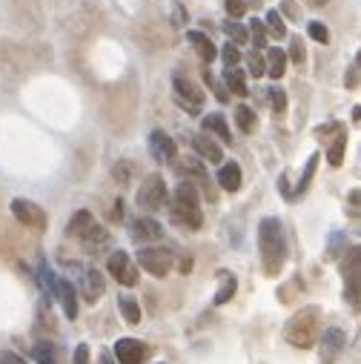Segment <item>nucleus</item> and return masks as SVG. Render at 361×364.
Wrapping results in <instances>:
<instances>
[{
    "instance_id": "c85d7f7f",
    "label": "nucleus",
    "mask_w": 361,
    "mask_h": 364,
    "mask_svg": "<svg viewBox=\"0 0 361 364\" xmlns=\"http://www.w3.org/2000/svg\"><path fill=\"white\" fill-rule=\"evenodd\" d=\"M264 26H267V32L272 35V38H287V26H284V21H281V15L278 12H270L267 15V21H264Z\"/></svg>"
},
{
    "instance_id": "c03bdc74",
    "label": "nucleus",
    "mask_w": 361,
    "mask_h": 364,
    "mask_svg": "<svg viewBox=\"0 0 361 364\" xmlns=\"http://www.w3.org/2000/svg\"><path fill=\"white\" fill-rule=\"evenodd\" d=\"M121 209H123V204L118 201V204H115V212H109V218H112V221H121Z\"/></svg>"
},
{
    "instance_id": "1a4fd4ad",
    "label": "nucleus",
    "mask_w": 361,
    "mask_h": 364,
    "mask_svg": "<svg viewBox=\"0 0 361 364\" xmlns=\"http://www.w3.org/2000/svg\"><path fill=\"white\" fill-rule=\"evenodd\" d=\"M12 212H15V218L21 224H26L32 230H46V212L38 204H32L26 198H15L12 201Z\"/></svg>"
},
{
    "instance_id": "6e6552de",
    "label": "nucleus",
    "mask_w": 361,
    "mask_h": 364,
    "mask_svg": "<svg viewBox=\"0 0 361 364\" xmlns=\"http://www.w3.org/2000/svg\"><path fill=\"white\" fill-rule=\"evenodd\" d=\"M106 267H109V272H112V278H115L118 284H123V287H135V284H138V267H135V261H132L123 250H115V253L109 255Z\"/></svg>"
},
{
    "instance_id": "2eb2a0df",
    "label": "nucleus",
    "mask_w": 361,
    "mask_h": 364,
    "mask_svg": "<svg viewBox=\"0 0 361 364\" xmlns=\"http://www.w3.org/2000/svg\"><path fill=\"white\" fill-rule=\"evenodd\" d=\"M192 150H195L204 161H209V164H221V161H224L221 147H218V143H215L209 135H192Z\"/></svg>"
},
{
    "instance_id": "4468645a",
    "label": "nucleus",
    "mask_w": 361,
    "mask_h": 364,
    "mask_svg": "<svg viewBox=\"0 0 361 364\" xmlns=\"http://www.w3.org/2000/svg\"><path fill=\"white\" fill-rule=\"evenodd\" d=\"M55 296L66 313V319H78V293H75V287H72L66 278H57V289H55Z\"/></svg>"
},
{
    "instance_id": "79ce46f5",
    "label": "nucleus",
    "mask_w": 361,
    "mask_h": 364,
    "mask_svg": "<svg viewBox=\"0 0 361 364\" xmlns=\"http://www.w3.org/2000/svg\"><path fill=\"white\" fill-rule=\"evenodd\" d=\"M0 364H29V361H23L18 353H0Z\"/></svg>"
},
{
    "instance_id": "423d86ee",
    "label": "nucleus",
    "mask_w": 361,
    "mask_h": 364,
    "mask_svg": "<svg viewBox=\"0 0 361 364\" xmlns=\"http://www.w3.org/2000/svg\"><path fill=\"white\" fill-rule=\"evenodd\" d=\"M135 258H138L140 270H147L155 278H164L172 270V253L164 250V247H143V250H138Z\"/></svg>"
},
{
    "instance_id": "9b49d317",
    "label": "nucleus",
    "mask_w": 361,
    "mask_h": 364,
    "mask_svg": "<svg viewBox=\"0 0 361 364\" xmlns=\"http://www.w3.org/2000/svg\"><path fill=\"white\" fill-rule=\"evenodd\" d=\"M150 155L158 161V164H172L178 158V147H175V140L164 132V129H155L150 135Z\"/></svg>"
},
{
    "instance_id": "39448f33",
    "label": "nucleus",
    "mask_w": 361,
    "mask_h": 364,
    "mask_svg": "<svg viewBox=\"0 0 361 364\" xmlns=\"http://www.w3.org/2000/svg\"><path fill=\"white\" fill-rule=\"evenodd\" d=\"M138 204L143 209H150V212H155L167 204V181L158 172H150L147 178H143V184L138 189Z\"/></svg>"
},
{
    "instance_id": "37998d69",
    "label": "nucleus",
    "mask_w": 361,
    "mask_h": 364,
    "mask_svg": "<svg viewBox=\"0 0 361 364\" xmlns=\"http://www.w3.org/2000/svg\"><path fill=\"white\" fill-rule=\"evenodd\" d=\"M281 6H284V15H287V18H299V9L293 6V0H284Z\"/></svg>"
},
{
    "instance_id": "7c9ffc66",
    "label": "nucleus",
    "mask_w": 361,
    "mask_h": 364,
    "mask_svg": "<svg viewBox=\"0 0 361 364\" xmlns=\"http://www.w3.org/2000/svg\"><path fill=\"white\" fill-rule=\"evenodd\" d=\"M247 63H250V75L252 78H264L267 75V57H261V52H250Z\"/></svg>"
},
{
    "instance_id": "393cba45",
    "label": "nucleus",
    "mask_w": 361,
    "mask_h": 364,
    "mask_svg": "<svg viewBox=\"0 0 361 364\" xmlns=\"http://www.w3.org/2000/svg\"><path fill=\"white\" fill-rule=\"evenodd\" d=\"M235 123H238V129H241L244 135H250V132H255L258 118H255V112H252L247 104H241V106L235 109Z\"/></svg>"
},
{
    "instance_id": "412c9836",
    "label": "nucleus",
    "mask_w": 361,
    "mask_h": 364,
    "mask_svg": "<svg viewBox=\"0 0 361 364\" xmlns=\"http://www.w3.org/2000/svg\"><path fill=\"white\" fill-rule=\"evenodd\" d=\"M32 358L38 364H60V350L52 344V341H38L32 347Z\"/></svg>"
},
{
    "instance_id": "b1692460",
    "label": "nucleus",
    "mask_w": 361,
    "mask_h": 364,
    "mask_svg": "<svg viewBox=\"0 0 361 364\" xmlns=\"http://www.w3.org/2000/svg\"><path fill=\"white\" fill-rule=\"evenodd\" d=\"M344 143H347V135H344V129H338L335 138L330 140V153H327L330 167H341V161H344Z\"/></svg>"
},
{
    "instance_id": "aec40b11",
    "label": "nucleus",
    "mask_w": 361,
    "mask_h": 364,
    "mask_svg": "<svg viewBox=\"0 0 361 364\" xmlns=\"http://www.w3.org/2000/svg\"><path fill=\"white\" fill-rule=\"evenodd\" d=\"M284 69H287V55H284V49L272 46L267 52V75L272 81H278V78H284Z\"/></svg>"
},
{
    "instance_id": "5701e85b",
    "label": "nucleus",
    "mask_w": 361,
    "mask_h": 364,
    "mask_svg": "<svg viewBox=\"0 0 361 364\" xmlns=\"http://www.w3.org/2000/svg\"><path fill=\"white\" fill-rule=\"evenodd\" d=\"M341 347H344V333H341L338 327H330V330L324 333V338H321V350H324V355L333 358Z\"/></svg>"
},
{
    "instance_id": "ea45409f",
    "label": "nucleus",
    "mask_w": 361,
    "mask_h": 364,
    "mask_svg": "<svg viewBox=\"0 0 361 364\" xmlns=\"http://www.w3.org/2000/svg\"><path fill=\"white\" fill-rule=\"evenodd\" d=\"M72 364H89V344H78V347H75Z\"/></svg>"
},
{
    "instance_id": "bb28decb",
    "label": "nucleus",
    "mask_w": 361,
    "mask_h": 364,
    "mask_svg": "<svg viewBox=\"0 0 361 364\" xmlns=\"http://www.w3.org/2000/svg\"><path fill=\"white\" fill-rule=\"evenodd\" d=\"M224 32H227V38H230L235 46L250 43V29H247L244 23H238V21H227V23H224Z\"/></svg>"
},
{
    "instance_id": "a18cd8bd",
    "label": "nucleus",
    "mask_w": 361,
    "mask_h": 364,
    "mask_svg": "<svg viewBox=\"0 0 361 364\" xmlns=\"http://www.w3.org/2000/svg\"><path fill=\"white\" fill-rule=\"evenodd\" d=\"M172 21H175V23H184V21H187V12H184V9H175Z\"/></svg>"
},
{
    "instance_id": "f257e3e1",
    "label": "nucleus",
    "mask_w": 361,
    "mask_h": 364,
    "mask_svg": "<svg viewBox=\"0 0 361 364\" xmlns=\"http://www.w3.org/2000/svg\"><path fill=\"white\" fill-rule=\"evenodd\" d=\"M258 253L267 275H278L287 261V238L278 218H261L258 224Z\"/></svg>"
},
{
    "instance_id": "473e14b6",
    "label": "nucleus",
    "mask_w": 361,
    "mask_h": 364,
    "mask_svg": "<svg viewBox=\"0 0 361 364\" xmlns=\"http://www.w3.org/2000/svg\"><path fill=\"white\" fill-rule=\"evenodd\" d=\"M233 296H235V278H233V275H227V281L221 284V289L215 293V304L221 307V304H227Z\"/></svg>"
},
{
    "instance_id": "7ed1b4c3",
    "label": "nucleus",
    "mask_w": 361,
    "mask_h": 364,
    "mask_svg": "<svg viewBox=\"0 0 361 364\" xmlns=\"http://www.w3.org/2000/svg\"><path fill=\"white\" fill-rule=\"evenodd\" d=\"M284 338L299 350H310L318 338V310L316 307L299 310L290 321L284 324Z\"/></svg>"
},
{
    "instance_id": "72a5a7b5",
    "label": "nucleus",
    "mask_w": 361,
    "mask_h": 364,
    "mask_svg": "<svg viewBox=\"0 0 361 364\" xmlns=\"http://www.w3.org/2000/svg\"><path fill=\"white\" fill-rule=\"evenodd\" d=\"M267 98H270V109H272L275 115H281V112L287 109V95H284V89L272 87V89L267 92Z\"/></svg>"
},
{
    "instance_id": "de8ad7c7",
    "label": "nucleus",
    "mask_w": 361,
    "mask_h": 364,
    "mask_svg": "<svg viewBox=\"0 0 361 364\" xmlns=\"http://www.w3.org/2000/svg\"><path fill=\"white\" fill-rule=\"evenodd\" d=\"M310 4H313V6H324V4H327V0H310Z\"/></svg>"
},
{
    "instance_id": "f704fd0d",
    "label": "nucleus",
    "mask_w": 361,
    "mask_h": 364,
    "mask_svg": "<svg viewBox=\"0 0 361 364\" xmlns=\"http://www.w3.org/2000/svg\"><path fill=\"white\" fill-rule=\"evenodd\" d=\"M316 167H318V153H316V155H310V161H307V170H304V175H301V181H299V187H296V195H301V192L310 187V178H313Z\"/></svg>"
},
{
    "instance_id": "0eeeda50",
    "label": "nucleus",
    "mask_w": 361,
    "mask_h": 364,
    "mask_svg": "<svg viewBox=\"0 0 361 364\" xmlns=\"http://www.w3.org/2000/svg\"><path fill=\"white\" fill-rule=\"evenodd\" d=\"M341 278L350 296H361V244L347 250V255L341 258Z\"/></svg>"
},
{
    "instance_id": "e433bc0d",
    "label": "nucleus",
    "mask_w": 361,
    "mask_h": 364,
    "mask_svg": "<svg viewBox=\"0 0 361 364\" xmlns=\"http://www.w3.org/2000/svg\"><path fill=\"white\" fill-rule=\"evenodd\" d=\"M224 9H227V15H230L233 21H238V18H244V12H247V0H224Z\"/></svg>"
},
{
    "instance_id": "4be33fe9",
    "label": "nucleus",
    "mask_w": 361,
    "mask_h": 364,
    "mask_svg": "<svg viewBox=\"0 0 361 364\" xmlns=\"http://www.w3.org/2000/svg\"><path fill=\"white\" fill-rule=\"evenodd\" d=\"M224 84L238 98H247V75H244L241 69H224Z\"/></svg>"
},
{
    "instance_id": "cd10ccee",
    "label": "nucleus",
    "mask_w": 361,
    "mask_h": 364,
    "mask_svg": "<svg viewBox=\"0 0 361 364\" xmlns=\"http://www.w3.org/2000/svg\"><path fill=\"white\" fill-rule=\"evenodd\" d=\"M184 172H187V175H192V178H195V181H198V184H201L204 189L209 187V178H206V170H204V164H201L198 158H187V161H184Z\"/></svg>"
},
{
    "instance_id": "a878e982",
    "label": "nucleus",
    "mask_w": 361,
    "mask_h": 364,
    "mask_svg": "<svg viewBox=\"0 0 361 364\" xmlns=\"http://www.w3.org/2000/svg\"><path fill=\"white\" fill-rule=\"evenodd\" d=\"M118 307H121V316H123L126 324H138L140 321V307H138V302L132 296H121L118 299Z\"/></svg>"
},
{
    "instance_id": "49530a36",
    "label": "nucleus",
    "mask_w": 361,
    "mask_h": 364,
    "mask_svg": "<svg viewBox=\"0 0 361 364\" xmlns=\"http://www.w3.org/2000/svg\"><path fill=\"white\" fill-rule=\"evenodd\" d=\"M101 364H112V358H109V353H104V355H101Z\"/></svg>"
},
{
    "instance_id": "2f4dec72",
    "label": "nucleus",
    "mask_w": 361,
    "mask_h": 364,
    "mask_svg": "<svg viewBox=\"0 0 361 364\" xmlns=\"http://www.w3.org/2000/svg\"><path fill=\"white\" fill-rule=\"evenodd\" d=\"M250 38H252L255 49H264L267 46V26L261 21H250Z\"/></svg>"
},
{
    "instance_id": "6ab92c4d",
    "label": "nucleus",
    "mask_w": 361,
    "mask_h": 364,
    "mask_svg": "<svg viewBox=\"0 0 361 364\" xmlns=\"http://www.w3.org/2000/svg\"><path fill=\"white\" fill-rule=\"evenodd\" d=\"M187 40L195 46V52L204 57V63H209V60L218 57V49H215V43H212L206 35H201V32H187Z\"/></svg>"
},
{
    "instance_id": "dca6fc26",
    "label": "nucleus",
    "mask_w": 361,
    "mask_h": 364,
    "mask_svg": "<svg viewBox=\"0 0 361 364\" xmlns=\"http://www.w3.org/2000/svg\"><path fill=\"white\" fill-rule=\"evenodd\" d=\"M92 230H95V218H92V212H89V209H78L75 215H72V221L66 224V236L81 238V241H84Z\"/></svg>"
},
{
    "instance_id": "f8f14e48",
    "label": "nucleus",
    "mask_w": 361,
    "mask_h": 364,
    "mask_svg": "<svg viewBox=\"0 0 361 364\" xmlns=\"http://www.w3.org/2000/svg\"><path fill=\"white\" fill-rule=\"evenodd\" d=\"M129 236L135 244H147V241H158L164 236L161 224L155 221V218H135V221L129 224Z\"/></svg>"
},
{
    "instance_id": "09e8293b",
    "label": "nucleus",
    "mask_w": 361,
    "mask_h": 364,
    "mask_svg": "<svg viewBox=\"0 0 361 364\" xmlns=\"http://www.w3.org/2000/svg\"><path fill=\"white\" fill-rule=\"evenodd\" d=\"M355 66H361V52H358V57H355Z\"/></svg>"
},
{
    "instance_id": "9d476101",
    "label": "nucleus",
    "mask_w": 361,
    "mask_h": 364,
    "mask_svg": "<svg viewBox=\"0 0 361 364\" xmlns=\"http://www.w3.org/2000/svg\"><path fill=\"white\" fill-rule=\"evenodd\" d=\"M150 355V347L138 338H118L115 341V358L118 364H143Z\"/></svg>"
},
{
    "instance_id": "a211bd4d",
    "label": "nucleus",
    "mask_w": 361,
    "mask_h": 364,
    "mask_svg": "<svg viewBox=\"0 0 361 364\" xmlns=\"http://www.w3.org/2000/svg\"><path fill=\"white\" fill-rule=\"evenodd\" d=\"M204 132H215L224 143H233V132H230V126H227V118L221 115V112H212V115H206L204 121Z\"/></svg>"
},
{
    "instance_id": "f3484780",
    "label": "nucleus",
    "mask_w": 361,
    "mask_h": 364,
    "mask_svg": "<svg viewBox=\"0 0 361 364\" xmlns=\"http://www.w3.org/2000/svg\"><path fill=\"white\" fill-rule=\"evenodd\" d=\"M218 184H221V189H227V192H238V189H241V167H238L235 161L221 164V170H218Z\"/></svg>"
},
{
    "instance_id": "ddd939ff",
    "label": "nucleus",
    "mask_w": 361,
    "mask_h": 364,
    "mask_svg": "<svg viewBox=\"0 0 361 364\" xmlns=\"http://www.w3.org/2000/svg\"><path fill=\"white\" fill-rule=\"evenodd\" d=\"M104 289H106L104 275H101L95 267H87V270L81 272V296H84L89 304H95V302H101Z\"/></svg>"
},
{
    "instance_id": "a19ab883",
    "label": "nucleus",
    "mask_w": 361,
    "mask_h": 364,
    "mask_svg": "<svg viewBox=\"0 0 361 364\" xmlns=\"http://www.w3.org/2000/svg\"><path fill=\"white\" fill-rule=\"evenodd\" d=\"M204 81H206V84H209V87L215 89V95H218V101H227V92H224V89H221L218 84L212 81V72H204Z\"/></svg>"
},
{
    "instance_id": "c9c22d12",
    "label": "nucleus",
    "mask_w": 361,
    "mask_h": 364,
    "mask_svg": "<svg viewBox=\"0 0 361 364\" xmlns=\"http://www.w3.org/2000/svg\"><path fill=\"white\" fill-rule=\"evenodd\" d=\"M307 35H310L316 43H330V32H327V26L318 23V21H313V23L307 26Z\"/></svg>"
},
{
    "instance_id": "c756f323",
    "label": "nucleus",
    "mask_w": 361,
    "mask_h": 364,
    "mask_svg": "<svg viewBox=\"0 0 361 364\" xmlns=\"http://www.w3.org/2000/svg\"><path fill=\"white\" fill-rule=\"evenodd\" d=\"M221 60H224V69H235V66L241 63V52H238V46H235L233 40L224 43V49H221Z\"/></svg>"
},
{
    "instance_id": "f03ea898",
    "label": "nucleus",
    "mask_w": 361,
    "mask_h": 364,
    "mask_svg": "<svg viewBox=\"0 0 361 364\" xmlns=\"http://www.w3.org/2000/svg\"><path fill=\"white\" fill-rule=\"evenodd\" d=\"M172 221L187 230H201L204 212H201V195L192 181H181L172 195Z\"/></svg>"
},
{
    "instance_id": "20e7f679",
    "label": "nucleus",
    "mask_w": 361,
    "mask_h": 364,
    "mask_svg": "<svg viewBox=\"0 0 361 364\" xmlns=\"http://www.w3.org/2000/svg\"><path fill=\"white\" fill-rule=\"evenodd\" d=\"M172 89H175V104L184 109V112H189V115H201V109H204V92L189 81V78H184V75H172Z\"/></svg>"
},
{
    "instance_id": "4c0bfd02",
    "label": "nucleus",
    "mask_w": 361,
    "mask_h": 364,
    "mask_svg": "<svg viewBox=\"0 0 361 364\" xmlns=\"http://www.w3.org/2000/svg\"><path fill=\"white\" fill-rule=\"evenodd\" d=\"M290 60L293 63H304V40L301 38H293V43H290Z\"/></svg>"
},
{
    "instance_id": "58836bf2",
    "label": "nucleus",
    "mask_w": 361,
    "mask_h": 364,
    "mask_svg": "<svg viewBox=\"0 0 361 364\" xmlns=\"http://www.w3.org/2000/svg\"><path fill=\"white\" fill-rule=\"evenodd\" d=\"M129 172H132V164H129V161H118V164L112 167V175H115L121 184H126V181H129Z\"/></svg>"
}]
</instances>
